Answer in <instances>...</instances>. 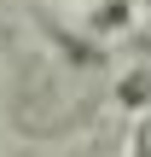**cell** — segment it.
Instances as JSON below:
<instances>
[{"mask_svg":"<svg viewBox=\"0 0 151 157\" xmlns=\"http://www.w3.org/2000/svg\"><path fill=\"white\" fill-rule=\"evenodd\" d=\"M128 23H134V0H99V6H87V35L93 41L122 35Z\"/></svg>","mask_w":151,"mask_h":157,"instance_id":"cell-1","label":"cell"},{"mask_svg":"<svg viewBox=\"0 0 151 157\" xmlns=\"http://www.w3.org/2000/svg\"><path fill=\"white\" fill-rule=\"evenodd\" d=\"M116 105H122V111H145L151 105V76L145 70H128V76L116 82Z\"/></svg>","mask_w":151,"mask_h":157,"instance_id":"cell-2","label":"cell"},{"mask_svg":"<svg viewBox=\"0 0 151 157\" xmlns=\"http://www.w3.org/2000/svg\"><path fill=\"white\" fill-rule=\"evenodd\" d=\"M128 157H151V117L134 122V134H128Z\"/></svg>","mask_w":151,"mask_h":157,"instance_id":"cell-3","label":"cell"},{"mask_svg":"<svg viewBox=\"0 0 151 157\" xmlns=\"http://www.w3.org/2000/svg\"><path fill=\"white\" fill-rule=\"evenodd\" d=\"M81 6H99V0H81Z\"/></svg>","mask_w":151,"mask_h":157,"instance_id":"cell-4","label":"cell"}]
</instances>
